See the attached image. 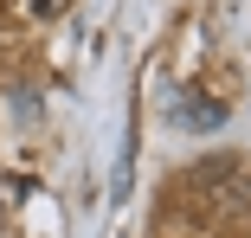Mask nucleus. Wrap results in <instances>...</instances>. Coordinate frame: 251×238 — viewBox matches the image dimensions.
<instances>
[{
	"label": "nucleus",
	"instance_id": "2",
	"mask_svg": "<svg viewBox=\"0 0 251 238\" xmlns=\"http://www.w3.org/2000/svg\"><path fill=\"white\" fill-rule=\"evenodd\" d=\"M26 7H32L39 20H52V13H65V0H26Z\"/></svg>",
	"mask_w": 251,
	"mask_h": 238
},
{
	"label": "nucleus",
	"instance_id": "1",
	"mask_svg": "<svg viewBox=\"0 0 251 238\" xmlns=\"http://www.w3.org/2000/svg\"><path fill=\"white\" fill-rule=\"evenodd\" d=\"M174 122H180V129H219V122H226V103L193 97V90H187V97H180V110H174Z\"/></svg>",
	"mask_w": 251,
	"mask_h": 238
}]
</instances>
